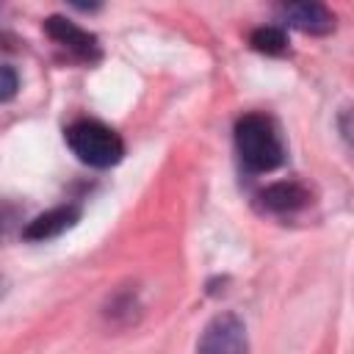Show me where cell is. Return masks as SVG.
<instances>
[{
    "label": "cell",
    "mask_w": 354,
    "mask_h": 354,
    "mask_svg": "<svg viewBox=\"0 0 354 354\" xmlns=\"http://www.w3.org/2000/svg\"><path fill=\"white\" fill-rule=\"evenodd\" d=\"M235 147L252 171H271L285 160L282 138L274 122L263 113H246L235 124Z\"/></svg>",
    "instance_id": "cell-1"
},
{
    "label": "cell",
    "mask_w": 354,
    "mask_h": 354,
    "mask_svg": "<svg viewBox=\"0 0 354 354\" xmlns=\"http://www.w3.org/2000/svg\"><path fill=\"white\" fill-rule=\"evenodd\" d=\"M66 144L69 149L88 166L94 169H108V166H116L124 155V144L119 138L116 130H111L108 124L102 122H94V119H80V122H72L66 127Z\"/></svg>",
    "instance_id": "cell-2"
},
{
    "label": "cell",
    "mask_w": 354,
    "mask_h": 354,
    "mask_svg": "<svg viewBox=\"0 0 354 354\" xmlns=\"http://www.w3.org/2000/svg\"><path fill=\"white\" fill-rule=\"evenodd\" d=\"M279 14L301 33L326 36L335 30V14L324 6V0H279Z\"/></svg>",
    "instance_id": "cell-3"
},
{
    "label": "cell",
    "mask_w": 354,
    "mask_h": 354,
    "mask_svg": "<svg viewBox=\"0 0 354 354\" xmlns=\"http://www.w3.org/2000/svg\"><path fill=\"white\" fill-rule=\"evenodd\" d=\"M246 348V329L241 324V318H235L232 313H224V315H216L202 340H199V351H230V354H238Z\"/></svg>",
    "instance_id": "cell-4"
},
{
    "label": "cell",
    "mask_w": 354,
    "mask_h": 354,
    "mask_svg": "<svg viewBox=\"0 0 354 354\" xmlns=\"http://www.w3.org/2000/svg\"><path fill=\"white\" fill-rule=\"evenodd\" d=\"M44 33H47L53 41H58L61 47H66V50H72L75 55H80V58H97V53H100L97 36L88 33V30H83V28H77L75 22H69V19H64V17H50V19H44Z\"/></svg>",
    "instance_id": "cell-5"
},
{
    "label": "cell",
    "mask_w": 354,
    "mask_h": 354,
    "mask_svg": "<svg viewBox=\"0 0 354 354\" xmlns=\"http://www.w3.org/2000/svg\"><path fill=\"white\" fill-rule=\"evenodd\" d=\"M80 218V210L75 205H61V207H53V210H44L39 213L33 221H28L25 227V238L28 241H47V238H58L61 232L72 230Z\"/></svg>",
    "instance_id": "cell-6"
},
{
    "label": "cell",
    "mask_w": 354,
    "mask_h": 354,
    "mask_svg": "<svg viewBox=\"0 0 354 354\" xmlns=\"http://www.w3.org/2000/svg\"><path fill=\"white\" fill-rule=\"evenodd\" d=\"M307 199H310V194L299 183H288V180L274 183L260 191V205L271 213H293V210L304 207Z\"/></svg>",
    "instance_id": "cell-7"
},
{
    "label": "cell",
    "mask_w": 354,
    "mask_h": 354,
    "mask_svg": "<svg viewBox=\"0 0 354 354\" xmlns=\"http://www.w3.org/2000/svg\"><path fill=\"white\" fill-rule=\"evenodd\" d=\"M249 44L257 50V53H266V55H282L288 50V36L282 28H274V25H266V28H257L249 39Z\"/></svg>",
    "instance_id": "cell-8"
},
{
    "label": "cell",
    "mask_w": 354,
    "mask_h": 354,
    "mask_svg": "<svg viewBox=\"0 0 354 354\" xmlns=\"http://www.w3.org/2000/svg\"><path fill=\"white\" fill-rule=\"evenodd\" d=\"M17 91H19V75H17L14 66L3 64V66H0V102L14 100Z\"/></svg>",
    "instance_id": "cell-9"
},
{
    "label": "cell",
    "mask_w": 354,
    "mask_h": 354,
    "mask_svg": "<svg viewBox=\"0 0 354 354\" xmlns=\"http://www.w3.org/2000/svg\"><path fill=\"white\" fill-rule=\"evenodd\" d=\"M69 3H72V6H77V8H86V11L100 6V0H69Z\"/></svg>",
    "instance_id": "cell-10"
}]
</instances>
